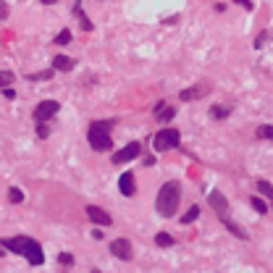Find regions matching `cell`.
Wrapping results in <instances>:
<instances>
[{
  "instance_id": "6da1fadb",
  "label": "cell",
  "mask_w": 273,
  "mask_h": 273,
  "mask_svg": "<svg viewBox=\"0 0 273 273\" xmlns=\"http://www.w3.org/2000/svg\"><path fill=\"white\" fill-rule=\"evenodd\" d=\"M3 249H11L13 255H24L32 265H42V263H45V252H42L40 242H34L32 237H11V239H3Z\"/></svg>"
},
{
  "instance_id": "7a4b0ae2",
  "label": "cell",
  "mask_w": 273,
  "mask_h": 273,
  "mask_svg": "<svg viewBox=\"0 0 273 273\" xmlns=\"http://www.w3.org/2000/svg\"><path fill=\"white\" fill-rule=\"evenodd\" d=\"M116 126V118H108V121H92L87 129V142L95 153H108L113 147V139H110V129Z\"/></svg>"
},
{
  "instance_id": "3957f363",
  "label": "cell",
  "mask_w": 273,
  "mask_h": 273,
  "mask_svg": "<svg viewBox=\"0 0 273 273\" xmlns=\"http://www.w3.org/2000/svg\"><path fill=\"white\" fill-rule=\"evenodd\" d=\"M179 200H181V187H179V181H165V184L161 187V192H158V200H155L158 213H161L163 218L176 216Z\"/></svg>"
},
{
  "instance_id": "277c9868",
  "label": "cell",
  "mask_w": 273,
  "mask_h": 273,
  "mask_svg": "<svg viewBox=\"0 0 273 273\" xmlns=\"http://www.w3.org/2000/svg\"><path fill=\"white\" fill-rule=\"evenodd\" d=\"M179 142H181L179 129H161V132L153 136V147H155V153H165V150L179 147Z\"/></svg>"
},
{
  "instance_id": "5b68a950",
  "label": "cell",
  "mask_w": 273,
  "mask_h": 273,
  "mask_svg": "<svg viewBox=\"0 0 273 273\" xmlns=\"http://www.w3.org/2000/svg\"><path fill=\"white\" fill-rule=\"evenodd\" d=\"M58 110H60V103H55V100H40V103L34 105V113H32V116H34L37 124H48V121L55 116Z\"/></svg>"
},
{
  "instance_id": "8992f818",
  "label": "cell",
  "mask_w": 273,
  "mask_h": 273,
  "mask_svg": "<svg viewBox=\"0 0 273 273\" xmlns=\"http://www.w3.org/2000/svg\"><path fill=\"white\" fill-rule=\"evenodd\" d=\"M139 153H142V145L139 142H129L126 147H121V150H116L113 153V165H124V163H129V161H134V158H139Z\"/></svg>"
},
{
  "instance_id": "52a82bcc",
  "label": "cell",
  "mask_w": 273,
  "mask_h": 273,
  "mask_svg": "<svg viewBox=\"0 0 273 273\" xmlns=\"http://www.w3.org/2000/svg\"><path fill=\"white\" fill-rule=\"evenodd\" d=\"M110 252L116 255L118 260H124V263H129V260H132V257H134L132 242H129V239H124V237H121V239H113V242H110Z\"/></svg>"
},
{
  "instance_id": "ba28073f",
  "label": "cell",
  "mask_w": 273,
  "mask_h": 273,
  "mask_svg": "<svg viewBox=\"0 0 273 273\" xmlns=\"http://www.w3.org/2000/svg\"><path fill=\"white\" fill-rule=\"evenodd\" d=\"M210 89L208 82H202V84H194V87H187V89H181L179 92V100H184V103H192V100H200V97H205V92Z\"/></svg>"
},
{
  "instance_id": "9c48e42d",
  "label": "cell",
  "mask_w": 273,
  "mask_h": 273,
  "mask_svg": "<svg viewBox=\"0 0 273 273\" xmlns=\"http://www.w3.org/2000/svg\"><path fill=\"white\" fill-rule=\"evenodd\" d=\"M87 216L92 218V223H97V226H110L113 223V218H110L108 210L97 208V205H87Z\"/></svg>"
},
{
  "instance_id": "30bf717a",
  "label": "cell",
  "mask_w": 273,
  "mask_h": 273,
  "mask_svg": "<svg viewBox=\"0 0 273 273\" xmlns=\"http://www.w3.org/2000/svg\"><path fill=\"white\" fill-rule=\"evenodd\" d=\"M118 192L124 197H134L136 194V184H134V173H121L118 176Z\"/></svg>"
},
{
  "instance_id": "8fae6325",
  "label": "cell",
  "mask_w": 273,
  "mask_h": 273,
  "mask_svg": "<svg viewBox=\"0 0 273 273\" xmlns=\"http://www.w3.org/2000/svg\"><path fill=\"white\" fill-rule=\"evenodd\" d=\"M208 200H210V205H213V210L218 216H229V200H226L221 192H210Z\"/></svg>"
},
{
  "instance_id": "7c38bea8",
  "label": "cell",
  "mask_w": 273,
  "mask_h": 273,
  "mask_svg": "<svg viewBox=\"0 0 273 273\" xmlns=\"http://www.w3.org/2000/svg\"><path fill=\"white\" fill-rule=\"evenodd\" d=\"M74 66H77V60L68 58V55H55L53 58V68H55V71H74Z\"/></svg>"
},
{
  "instance_id": "4fadbf2b",
  "label": "cell",
  "mask_w": 273,
  "mask_h": 273,
  "mask_svg": "<svg viewBox=\"0 0 273 273\" xmlns=\"http://www.w3.org/2000/svg\"><path fill=\"white\" fill-rule=\"evenodd\" d=\"M221 223H223L226 229H229V231L234 234V237H239V239H245V242L249 239V234H247L245 229H242V226H237V223H234V221H231L229 216H221Z\"/></svg>"
},
{
  "instance_id": "5bb4252c",
  "label": "cell",
  "mask_w": 273,
  "mask_h": 273,
  "mask_svg": "<svg viewBox=\"0 0 273 273\" xmlns=\"http://www.w3.org/2000/svg\"><path fill=\"white\" fill-rule=\"evenodd\" d=\"M74 16L79 19V24H82V29H84V32H92V21H89V19H87V13L82 11V3L74 5Z\"/></svg>"
},
{
  "instance_id": "9a60e30c",
  "label": "cell",
  "mask_w": 273,
  "mask_h": 273,
  "mask_svg": "<svg viewBox=\"0 0 273 273\" xmlns=\"http://www.w3.org/2000/svg\"><path fill=\"white\" fill-rule=\"evenodd\" d=\"M257 192H260L265 200H271V208H273V184L265 179H257Z\"/></svg>"
},
{
  "instance_id": "2e32d148",
  "label": "cell",
  "mask_w": 273,
  "mask_h": 273,
  "mask_svg": "<svg viewBox=\"0 0 273 273\" xmlns=\"http://www.w3.org/2000/svg\"><path fill=\"white\" fill-rule=\"evenodd\" d=\"M197 218H200V205H192V208H189L187 213H184V216L179 218V221L184 223V226H189V223H194Z\"/></svg>"
},
{
  "instance_id": "e0dca14e",
  "label": "cell",
  "mask_w": 273,
  "mask_h": 273,
  "mask_svg": "<svg viewBox=\"0 0 273 273\" xmlns=\"http://www.w3.org/2000/svg\"><path fill=\"white\" fill-rule=\"evenodd\" d=\"M229 113H231V105H213V108H210V116H213L216 121L229 118Z\"/></svg>"
},
{
  "instance_id": "ac0fdd59",
  "label": "cell",
  "mask_w": 273,
  "mask_h": 273,
  "mask_svg": "<svg viewBox=\"0 0 273 273\" xmlns=\"http://www.w3.org/2000/svg\"><path fill=\"white\" fill-rule=\"evenodd\" d=\"M155 245L158 247H171L173 245V237H171V234H165V231H158L155 234Z\"/></svg>"
},
{
  "instance_id": "d6986e66",
  "label": "cell",
  "mask_w": 273,
  "mask_h": 273,
  "mask_svg": "<svg viewBox=\"0 0 273 273\" xmlns=\"http://www.w3.org/2000/svg\"><path fill=\"white\" fill-rule=\"evenodd\" d=\"M255 136H260V139H271V142H273V126H271V124H263V126H257Z\"/></svg>"
},
{
  "instance_id": "ffe728a7",
  "label": "cell",
  "mask_w": 273,
  "mask_h": 273,
  "mask_svg": "<svg viewBox=\"0 0 273 273\" xmlns=\"http://www.w3.org/2000/svg\"><path fill=\"white\" fill-rule=\"evenodd\" d=\"M53 71L55 68H50V71H37V74H29V82H48V79H53Z\"/></svg>"
},
{
  "instance_id": "44dd1931",
  "label": "cell",
  "mask_w": 273,
  "mask_h": 273,
  "mask_svg": "<svg viewBox=\"0 0 273 273\" xmlns=\"http://www.w3.org/2000/svg\"><path fill=\"white\" fill-rule=\"evenodd\" d=\"M173 116H176V108H168V105H165V108H163L161 113H158L155 118H158V121H163V124H168V121H171Z\"/></svg>"
},
{
  "instance_id": "7402d4cb",
  "label": "cell",
  "mask_w": 273,
  "mask_h": 273,
  "mask_svg": "<svg viewBox=\"0 0 273 273\" xmlns=\"http://www.w3.org/2000/svg\"><path fill=\"white\" fill-rule=\"evenodd\" d=\"M8 200H11L13 205L24 202V192H21V189H19V187H11V189H8Z\"/></svg>"
},
{
  "instance_id": "603a6c76",
  "label": "cell",
  "mask_w": 273,
  "mask_h": 273,
  "mask_svg": "<svg viewBox=\"0 0 273 273\" xmlns=\"http://www.w3.org/2000/svg\"><path fill=\"white\" fill-rule=\"evenodd\" d=\"M249 202H252V208L257 210V213H263V216L268 213V202H263L260 197H249Z\"/></svg>"
},
{
  "instance_id": "cb8c5ba5",
  "label": "cell",
  "mask_w": 273,
  "mask_h": 273,
  "mask_svg": "<svg viewBox=\"0 0 273 273\" xmlns=\"http://www.w3.org/2000/svg\"><path fill=\"white\" fill-rule=\"evenodd\" d=\"M71 42V29H63L58 37H55V45H68Z\"/></svg>"
},
{
  "instance_id": "d4e9b609",
  "label": "cell",
  "mask_w": 273,
  "mask_h": 273,
  "mask_svg": "<svg viewBox=\"0 0 273 273\" xmlns=\"http://www.w3.org/2000/svg\"><path fill=\"white\" fill-rule=\"evenodd\" d=\"M268 40H271V32H260V34L255 37V50H260V48H263V45L268 42Z\"/></svg>"
},
{
  "instance_id": "484cf974",
  "label": "cell",
  "mask_w": 273,
  "mask_h": 273,
  "mask_svg": "<svg viewBox=\"0 0 273 273\" xmlns=\"http://www.w3.org/2000/svg\"><path fill=\"white\" fill-rule=\"evenodd\" d=\"M58 263L63 265V268H71V265H74V255H68V252H60V255H58Z\"/></svg>"
},
{
  "instance_id": "4316f807",
  "label": "cell",
  "mask_w": 273,
  "mask_h": 273,
  "mask_svg": "<svg viewBox=\"0 0 273 273\" xmlns=\"http://www.w3.org/2000/svg\"><path fill=\"white\" fill-rule=\"evenodd\" d=\"M0 82H3V87H8L13 82V74L11 71H0Z\"/></svg>"
},
{
  "instance_id": "83f0119b",
  "label": "cell",
  "mask_w": 273,
  "mask_h": 273,
  "mask_svg": "<svg viewBox=\"0 0 273 273\" xmlns=\"http://www.w3.org/2000/svg\"><path fill=\"white\" fill-rule=\"evenodd\" d=\"M50 134V129H48V124H37V136H40V139H45V136Z\"/></svg>"
},
{
  "instance_id": "f1b7e54d",
  "label": "cell",
  "mask_w": 273,
  "mask_h": 273,
  "mask_svg": "<svg viewBox=\"0 0 273 273\" xmlns=\"http://www.w3.org/2000/svg\"><path fill=\"white\" fill-rule=\"evenodd\" d=\"M231 3H237V5H242L245 11H252L255 5H252V0H231Z\"/></svg>"
},
{
  "instance_id": "f546056e",
  "label": "cell",
  "mask_w": 273,
  "mask_h": 273,
  "mask_svg": "<svg viewBox=\"0 0 273 273\" xmlns=\"http://www.w3.org/2000/svg\"><path fill=\"white\" fill-rule=\"evenodd\" d=\"M0 19H8V3H5V0H3V3H0Z\"/></svg>"
},
{
  "instance_id": "4dcf8cb0",
  "label": "cell",
  "mask_w": 273,
  "mask_h": 273,
  "mask_svg": "<svg viewBox=\"0 0 273 273\" xmlns=\"http://www.w3.org/2000/svg\"><path fill=\"white\" fill-rule=\"evenodd\" d=\"M3 97H5V100H13V97H16V92H13V87H3Z\"/></svg>"
},
{
  "instance_id": "1f68e13d",
  "label": "cell",
  "mask_w": 273,
  "mask_h": 273,
  "mask_svg": "<svg viewBox=\"0 0 273 273\" xmlns=\"http://www.w3.org/2000/svg\"><path fill=\"white\" fill-rule=\"evenodd\" d=\"M163 108H165V100H158V105H155V110H153V113H155V116H158V113H161Z\"/></svg>"
},
{
  "instance_id": "d6a6232c",
  "label": "cell",
  "mask_w": 273,
  "mask_h": 273,
  "mask_svg": "<svg viewBox=\"0 0 273 273\" xmlns=\"http://www.w3.org/2000/svg\"><path fill=\"white\" fill-rule=\"evenodd\" d=\"M179 16H168V19H163V24H176Z\"/></svg>"
},
{
  "instance_id": "836d02e7",
  "label": "cell",
  "mask_w": 273,
  "mask_h": 273,
  "mask_svg": "<svg viewBox=\"0 0 273 273\" xmlns=\"http://www.w3.org/2000/svg\"><path fill=\"white\" fill-rule=\"evenodd\" d=\"M42 5H53V3H58V0H40Z\"/></svg>"
},
{
  "instance_id": "e575fe53",
  "label": "cell",
  "mask_w": 273,
  "mask_h": 273,
  "mask_svg": "<svg viewBox=\"0 0 273 273\" xmlns=\"http://www.w3.org/2000/svg\"><path fill=\"white\" fill-rule=\"evenodd\" d=\"M89 273H100V271H89Z\"/></svg>"
}]
</instances>
